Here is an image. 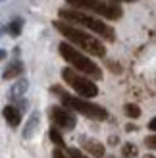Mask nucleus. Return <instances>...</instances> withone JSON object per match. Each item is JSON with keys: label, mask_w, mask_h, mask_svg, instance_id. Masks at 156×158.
<instances>
[{"label": "nucleus", "mask_w": 156, "mask_h": 158, "mask_svg": "<svg viewBox=\"0 0 156 158\" xmlns=\"http://www.w3.org/2000/svg\"><path fill=\"white\" fill-rule=\"evenodd\" d=\"M54 27H56L60 33L68 39L69 44L79 46L83 52L91 54V56H100V58H104V56H106V46L100 43L96 37H92V35H89V33H85L83 29L75 27V25H69V23L62 21V19H56V21H54Z\"/></svg>", "instance_id": "f257e3e1"}, {"label": "nucleus", "mask_w": 156, "mask_h": 158, "mask_svg": "<svg viewBox=\"0 0 156 158\" xmlns=\"http://www.w3.org/2000/svg\"><path fill=\"white\" fill-rule=\"evenodd\" d=\"M58 15H60L62 21L69 23V25H83V27L91 29L92 33H96L102 39H106V41H114V39H116V31L110 25H106L104 21L92 18V15L85 14V12L73 10V8H62V10L58 12Z\"/></svg>", "instance_id": "f03ea898"}, {"label": "nucleus", "mask_w": 156, "mask_h": 158, "mask_svg": "<svg viewBox=\"0 0 156 158\" xmlns=\"http://www.w3.org/2000/svg\"><path fill=\"white\" fill-rule=\"evenodd\" d=\"M52 93L60 94V100L64 108H68L69 112H77V114H83L85 118H91V120H98V122H104L108 118V110L102 108L100 104H95V102H89L87 98H81V97H73L69 93H64L58 85L52 87Z\"/></svg>", "instance_id": "7ed1b4c3"}, {"label": "nucleus", "mask_w": 156, "mask_h": 158, "mask_svg": "<svg viewBox=\"0 0 156 158\" xmlns=\"http://www.w3.org/2000/svg\"><path fill=\"white\" fill-rule=\"evenodd\" d=\"M58 50L62 54V58H64L69 66H72L73 69H77V72H81L85 77H89L91 81L102 79V69H100L89 56H85L83 52H79L77 48H73L69 43H60Z\"/></svg>", "instance_id": "20e7f679"}, {"label": "nucleus", "mask_w": 156, "mask_h": 158, "mask_svg": "<svg viewBox=\"0 0 156 158\" xmlns=\"http://www.w3.org/2000/svg\"><path fill=\"white\" fill-rule=\"evenodd\" d=\"M68 6L79 12H92L106 19H120L123 15V10L116 2H104V0H66Z\"/></svg>", "instance_id": "39448f33"}, {"label": "nucleus", "mask_w": 156, "mask_h": 158, "mask_svg": "<svg viewBox=\"0 0 156 158\" xmlns=\"http://www.w3.org/2000/svg\"><path fill=\"white\" fill-rule=\"evenodd\" d=\"M62 79H64V81L72 87L81 98H95L98 94L96 83L91 81L89 77L77 73L75 69H72V68H64V69H62Z\"/></svg>", "instance_id": "423d86ee"}, {"label": "nucleus", "mask_w": 156, "mask_h": 158, "mask_svg": "<svg viewBox=\"0 0 156 158\" xmlns=\"http://www.w3.org/2000/svg\"><path fill=\"white\" fill-rule=\"evenodd\" d=\"M48 114H50V120L52 123L56 125V127H62V129H73L75 125H77V118L73 112H69L68 108L64 106H52L48 110Z\"/></svg>", "instance_id": "0eeeda50"}, {"label": "nucleus", "mask_w": 156, "mask_h": 158, "mask_svg": "<svg viewBox=\"0 0 156 158\" xmlns=\"http://www.w3.org/2000/svg\"><path fill=\"white\" fill-rule=\"evenodd\" d=\"M79 143H81V147L85 148V152H89L91 156H95V158H102V156L106 154L104 145L100 143V141H96V139H91V137H81V139H79Z\"/></svg>", "instance_id": "6e6552de"}, {"label": "nucleus", "mask_w": 156, "mask_h": 158, "mask_svg": "<svg viewBox=\"0 0 156 158\" xmlns=\"http://www.w3.org/2000/svg\"><path fill=\"white\" fill-rule=\"evenodd\" d=\"M39 125H41V114H39V110H35V112H31L29 120L25 122V125H23V133H21V137L25 139V141L33 139V137H35V133L39 131Z\"/></svg>", "instance_id": "1a4fd4ad"}, {"label": "nucleus", "mask_w": 156, "mask_h": 158, "mask_svg": "<svg viewBox=\"0 0 156 158\" xmlns=\"http://www.w3.org/2000/svg\"><path fill=\"white\" fill-rule=\"evenodd\" d=\"M2 116H4L6 123H8V125H12V127H18V125L21 123V112H19V110L15 108L14 104H8V106H4V110H2Z\"/></svg>", "instance_id": "9d476101"}, {"label": "nucleus", "mask_w": 156, "mask_h": 158, "mask_svg": "<svg viewBox=\"0 0 156 158\" xmlns=\"http://www.w3.org/2000/svg\"><path fill=\"white\" fill-rule=\"evenodd\" d=\"M23 72H25V66H23V62H21V60H12L10 64H8V68L4 69L2 77L8 81V79H15L18 75H21Z\"/></svg>", "instance_id": "9b49d317"}, {"label": "nucleus", "mask_w": 156, "mask_h": 158, "mask_svg": "<svg viewBox=\"0 0 156 158\" xmlns=\"http://www.w3.org/2000/svg\"><path fill=\"white\" fill-rule=\"evenodd\" d=\"M27 89H29V81H27L25 77L19 79V81H15V83L10 87V98H12V100L23 98V94L27 93Z\"/></svg>", "instance_id": "f8f14e48"}, {"label": "nucleus", "mask_w": 156, "mask_h": 158, "mask_svg": "<svg viewBox=\"0 0 156 158\" xmlns=\"http://www.w3.org/2000/svg\"><path fill=\"white\" fill-rule=\"evenodd\" d=\"M21 29H23V19H21V18H14V19L4 27V31H6L8 35H12V37H19V35H21Z\"/></svg>", "instance_id": "ddd939ff"}, {"label": "nucleus", "mask_w": 156, "mask_h": 158, "mask_svg": "<svg viewBox=\"0 0 156 158\" xmlns=\"http://www.w3.org/2000/svg\"><path fill=\"white\" fill-rule=\"evenodd\" d=\"M48 137H50V141H52V143L56 145L58 148H64V147H66V143H64V137H62L60 129H56L54 125H52V127H50V131H48Z\"/></svg>", "instance_id": "4468645a"}, {"label": "nucleus", "mask_w": 156, "mask_h": 158, "mask_svg": "<svg viewBox=\"0 0 156 158\" xmlns=\"http://www.w3.org/2000/svg\"><path fill=\"white\" fill-rule=\"evenodd\" d=\"M121 156L123 158H137L139 156V148L133 143H123V147H121Z\"/></svg>", "instance_id": "2eb2a0df"}, {"label": "nucleus", "mask_w": 156, "mask_h": 158, "mask_svg": "<svg viewBox=\"0 0 156 158\" xmlns=\"http://www.w3.org/2000/svg\"><path fill=\"white\" fill-rule=\"evenodd\" d=\"M123 112H125L127 118H133V120H137V118L141 116V108H139L137 104H131V102H129V104L123 106Z\"/></svg>", "instance_id": "dca6fc26"}, {"label": "nucleus", "mask_w": 156, "mask_h": 158, "mask_svg": "<svg viewBox=\"0 0 156 158\" xmlns=\"http://www.w3.org/2000/svg\"><path fill=\"white\" fill-rule=\"evenodd\" d=\"M145 145L149 147L150 151H154V148H156V135H154V133H150V135L145 139Z\"/></svg>", "instance_id": "f3484780"}, {"label": "nucleus", "mask_w": 156, "mask_h": 158, "mask_svg": "<svg viewBox=\"0 0 156 158\" xmlns=\"http://www.w3.org/2000/svg\"><path fill=\"white\" fill-rule=\"evenodd\" d=\"M15 102H18V104H15V108H18L19 112H21V110H23V112H25V110L29 108V102H27L25 98H18V100H15Z\"/></svg>", "instance_id": "a211bd4d"}, {"label": "nucleus", "mask_w": 156, "mask_h": 158, "mask_svg": "<svg viewBox=\"0 0 156 158\" xmlns=\"http://www.w3.org/2000/svg\"><path fill=\"white\" fill-rule=\"evenodd\" d=\"M69 158H87L79 148H69Z\"/></svg>", "instance_id": "6ab92c4d"}, {"label": "nucleus", "mask_w": 156, "mask_h": 158, "mask_svg": "<svg viewBox=\"0 0 156 158\" xmlns=\"http://www.w3.org/2000/svg\"><path fill=\"white\" fill-rule=\"evenodd\" d=\"M52 158H69V156L64 152V148H54V151H52Z\"/></svg>", "instance_id": "aec40b11"}, {"label": "nucleus", "mask_w": 156, "mask_h": 158, "mask_svg": "<svg viewBox=\"0 0 156 158\" xmlns=\"http://www.w3.org/2000/svg\"><path fill=\"white\" fill-rule=\"evenodd\" d=\"M137 129V125H133V123H127L125 125V131H135Z\"/></svg>", "instance_id": "412c9836"}, {"label": "nucleus", "mask_w": 156, "mask_h": 158, "mask_svg": "<svg viewBox=\"0 0 156 158\" xmlns=\"http://www.w3.org/2000/svg\"><path fill=\"white\" fill-rule=\"evenodd\" d=\"M149 129H150V131H154V129H156V120H150V123H149Z\"/></svg>", "instance_id": "4be33fe9"}, {"label": "nucleus", "mask_w": 156, "mask_h": 158, "mask_svg": "<svg viewBox=\"0 0 156 158\" xmlns=\"http://www.w3.org/2000/svg\"><path fill=\"white\" fill-rule=\"evenodd\" d=\"M6 54H8V52H6V50H2V48H0V62H2V60H4V58H6Z\"/></svg>", "instance_id": "5701e85b"}, {"label": "nucleus", "mask_w": 156, "mask_h": 158, "mask_svg": "<svg viewBox=\"0 0 156 158\" xmlns=\"http://www.w3.org/2000/svg\"><path fill=\"white\" fill-rule=\"evenodd\" d=\"M114 2H135V0H114Z\"/></svg>", "instance_id": "b1692460"}, {"label": "nucleus", "mask_w": 156, "mask_h": 158, "mask_svg": "<svg viewBox=\"0 0 156 158\" xmlns=\"http://www.w3.org/2000/svg\"><path fill=\"white\" fill-rule=\"evenodd\" d=\"M4 33V27H0V35H2Z\"/></svg>", "instance_id": "393cba45"}, {"label": "nucleus", "mask_w": 156, "mask_h": 158, "mask_svg": "<svg viewBox=\"0 0 156 158\" xmlns=\"http://www.w3.org/2000/svg\"><path fill=\"white\" fill-rule=\"evenodd\" d=\"M149 158H154V156H149Z\"/></svg>", "instance_id": "a878e982"}, {"label": "nucleus", "mask_w": 156, "mask_h": 158, "mask_svg": "<svg viewBox=\"0 0 156 158\" xmlns=\"http://www.w3.org/2000/svg\"><path fill=\"white\" fill-rule=\"evenodd\" d=\"M0 2H4V0H0Z\"/></svg>", "instance_id": "bb28decb"}]
</instances>
